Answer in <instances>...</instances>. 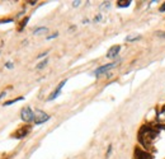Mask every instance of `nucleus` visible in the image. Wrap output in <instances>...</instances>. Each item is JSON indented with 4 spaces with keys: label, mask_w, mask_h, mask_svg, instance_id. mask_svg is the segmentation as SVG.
<instances>
[{
    "label": "nucleus",
    "mask_w": 165,
    "mask_h": 159,
    "mask_svg": "<svg viewBox=\"0 0 165 159\" xmlns=\"http://www.w3.org/2000/svg\"><path fill=\"white\" fill-rule=\"evenodd\" d=\"M20 116H22V120H23V121H25V122L34 121V113H33V111H32L29 107L23 108L22 112H20Z\"/></svg>",
    "instance_id": "obj_1"
},
{
    "label": "nucleus",
    "mask_w": 165,
    "mask_h": 159,
    "mask_svg": "<svg viewBox=\"0 0 165 159\" xmlns=\"http://www.w3.org/2000/svg\"><path fill=\"white\" fill-rule=\"evenodd\" d=\"M47 120H50V116L47 113L42 112V111H40V110H37L36 112H34V123H36V125L46 122Z\"/></svg>",
    "instance_id": "obj_2"
},
{
    "label": "nucleus",
    "mask_w": 165,
    "mask_h": 159,
    "mask_svg": "<svg viewBox=\"0 0 165 159\" xmlns=\"http://www.w3.org/2000/svg\"><path fill=\"white\" fill-rule=\"evenodd\" d=\"M119 50H121V46L118 45H116V46H112L109 50H108V52H107V57L108 59H114L118 55V52H119Z\"/></svg>",
    "instance_id": "obj_3"
},
{
    "label": "nucleus",
    "mask_w": 165,
    "mask_h": 159,
    "mask_svg": "<svg viewBox=\"0 0 165 159\" xmlns=\"http://www.w3.org/2000/svg\"><path fill=\"white\" fill-rule=\"evenodd\" d=\"M116 65H117V63H112V64H108V65H104V66L98 67V69L95 70V75H101V74H103V73H105V71H108V70H111L112 67H114Z\"/></svg>",
    "instance_id": "obj_4"
},
{
    "label": "nucleus",
    "mask_w": 165,
    "mask_h": 159,
    "mask_svg": "<svg viewBox=\"0 0 165 159\" xmlns=\"http://www.w3.org/2000/svg\"><path fill=\"white\" fill-rule=\"evenodd\" d=\"M65 84H66V80H62V82H61V83L60 84H58V87L57 88H56V90H55V92H52V94H51V96H50L48 97V101H52V99H55L56 98V97H57L58 96V94H60V92H61V89H62V87H64V85Z\"/></svg>",
    "instance_id": "obj_5"
},
{
    "label": "nucleus",
    "mask_w": 165,
    "mask_h": 159,
    "mask_svg": "<svg viewBox=\"0 0 165 159\" xmlns=\"http://www.w3.org/2000/svg\"><path fill=\"white\" fill-rule=\"evenodd\" d=\"M28 131H29V129H20L18 132H15V134H14V136H15L17 139H20V137L25 136V135L28 134Z\"/></svg>",
    "instance_id": "obj_6"
},
{
    "label": "nucleus",
    "mask_w": 165,
    "mask_h": 159,
    "mask_svg": "<svg viewBox=\"0 0 165 159\" xmlns=\"http://www.w3.org/2000/svg\"><path fill=\"white\" fill-rule=\"evenodd\" d=\"M158 122L160 123L161 126H165V110H163L158 115Z\"/></svg>",
    "instance_id": "obj_7"
},
{
    "label": "nucleus",
    "mask_w": 165,
    "mask_h": 159,
    "mask_svg": "<svg viewBox=\"0 0 165 159\" xmlns=\"http://www.w3.org/2000/svg\"><path fill=\"white\" fill-rule=\"evenodd\" d=\"M19 101H23V97H19V98H15V99H10V101H7L4 103V106H9V104H13L15 102H19Z\"/></svg>",
    "instance_id": "obj_8"
},
{
    "label": "nucleus",
    "mask_w": 165,
    "mask_h": 159,
    "mask_svg": "<svg viewBox=\"0 0 165 159\" xmlns=\"http://www.w3.org/2000/svg\"><path fill=\"white\" fill-rule=\"evenodd\" d=\"M47 32V28L46 27H40L37 29H34V34H40V33H46Z\"/></svg>",
    "instance_id": "obj_9"
},
{
    "label": "nucleus",
    "mask_w": 165,
    "mask_h": 159,
    "mask_svg": "<svg viewBox=\"0 0 165 159\" xmlns=\"http://www.w3.org/2000/svg\"><path fill=\"white\" fill-rule=\"evenodd\" d=\"M129 4H131L129 0H127V1H118V7L119 8H126V7H128Z\"/></svg>",
    "instance_id": "obj_10"
},
{
    "label": "nucleus",
    "mask_w": 165,
    "mask_h": 159,
    "mask_svg": "<svg viewBox=\"0 0 165 159\" xmlns=\"http://www.w3.org/2000/svg\"><path fill=\"white\" fill-rule=\"evenodd\" d=\"M47 63H48V60H47V59H46L45 61H42V63H41V64H38V65H37V69H42V67H45V66L47 65Z\"/></svg>",
    "instance_id": "obj_11"
},
{
    "label": "nucleus",
    "mask_w": 165,
    "mask_h": 159,
    "mask_svg": "<svg viewBox=\"0 0 165 159\" xmlns=\"http://www.w3.org/2000/svg\"><path fill=\"white\" fill-rule=\"evenodd\" d=\"M136 40H140V36H136V37H127V38H126V41H129V42H131V41H136Z\"/></svg>",
    "instance_id": "obj_12"
},
{
    "label": "nucleus",
    "mask_w": 165,
    "mask_h": 159,
    "mask_svg": "<svg viewBox=\"0 0 165 159\" xmlns=\"http://www.w3.org/2000/svg\"><path fill=\"white\" fill-rule=\"evenodd\" d=\"M28 20H29V18L27 17V18H25V19L23 20L22 23H20V28H23V27H24V26H25V24H27V23H28Z\"/></svg>",
    "instance_id": "obj_13"
},
{
    "label": "nucleus",
    "mask_w": 165,
    "mask_h": 159,
    "mask_svg": "<svg viewBox=\"0 0 165 159\" xmlns=\"http://www.w3.org/2000/svg\"><path fill=\"white\" fill-rule=\"evenodd\" d=\"M5 67H8V69H11V67H13V63H10V61H8V63L5 64Z\"/></svg>",
    "instance_id": "obj_14"
},
{
    "label": "nucleus",
    "mask_w": 165,
    "mask_h": 159,
    "mask_svg": "<svg viewBox=\"0 0 165 159\" xmlns=\"http://www.w3.org/2000/svg\"><path fill=\"white\" fill-rule=\"evenodd\" d=\"M57 36H58V33H54V34H51V36L47 37V40H52V38H56Z\"/></svg>",
    "instance_id": "obj_15"
},
{
    "label": "nucleus",
    "mask_w": 165,
    "mask_h": 159,
    "mask_svg": "<svg viewBox=\"0 0 165 159\" xmlns=\"http://www.w3.org/2000/svg\"><path fill=\"white\" fill-rule=\"evenodd\" d=\"M160 10H161V11H165V3L160 7Z\"/></svg>",
    "instance_id": "obj_16"
},
{
    "label": "nucleus",
    "mask_w": 165,
    "mask_h": 159,
    "mask_svg": "<svg viewBox=\"0 0 165 159\" xmlns=\"http://www.w3.org/2000/svg\"><path fill=\"white\" fill-rule=\"evenodd\" d=\"M72 4H74V7H78V5H79V4H80V1H74V3H72Z\"/></svg>",
    "instance_id": "obj_17"
},
{
    "label": "nucleus",
    "mask_w": 165,
    "mask_h": 159,
    "mask_svg": "<svg viewBox=\"0 0 165 159\" xmlns=\"http://www.w3.org/2000/svg\"><path fill=\"white\" fill-rule=\"evenodd\" d=\"M111 150H112V146H109V148H108V152H107V157H108V155H109V153H111Z\"/></svg>",
    "instance_id": "obj_18"
},
{
    "label": "nucleus",
    "mask_w": 165,
    "mask_h": 159,
    "mask_svg": "<svg viewBox=\"0 0 165 159\" xmlns=\"http://www.w3.org/2000/svg\"><path fill=\"white\" fill-rule=\"evenodd\" d=\"M45 55H47V52H45V54H41V55H38V57H43Z\"/></svg>",
    "instance_id": "obj_19"
},
{
    "label": "nucleus",
    "mask_w": 165,
    "mask_h": 159,
    "mask_svg": "<svg viewBox=\"0 0 165 159\" xmlns=\"http://www.w3.org/2000/svg\"><path fill=\"white\" fill-rule=\"evenodd\" d=\"M5 96V92H3V93H0V98H3V97Z\"/></svg>",
    "instance_id": "obj_20"
}]
</instances>
